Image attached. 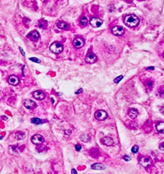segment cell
<instances>
[{
  "label": "cell",
  "instance_id": "cell-25",
  "mask_svg": "<svg viewBox=\"0 0 164 174\" xmlns=\"http://www.w3.org/2000/svg\"><path fill=\"white\" fill-rule=\"evenodd\" d=\"M38 26H39L40 28H41V29H44V28H46V26H47V23H46V21L42 20V21H40V22H39V24H38Z\"/></svg>",
  "mask_w": 164,
  "mask_h": 174
},
{
  "label": "cell",
  "instance_id": "cell-7",
  "mask_svg": "<svg viewBox=\"0 0 164 174\" xmlns=\"http://www.w3.org/2000/svg\"><path fill=\"white\" fill-rule=\"evenodd\" d=\"M111 32L112 33L116 35V36H121L123 34H124L125 31H124V29L121 27V26H115L112 29H111Z\"/></svg>",
  "mask_w": 164,
  "mask_h": 174
},
{
  "label": "cell",
  "instance_id": "cell-32",
  "mask_svg": "<svg viewBox=\"0 0 164 174\" xmlns=\"http://www.w3.org/2000/svg\"><path fill=\"white\" fill-rule=\"evenodd\" d=\"M72 174H77V171L74 169H72Z\"/></svg>",
  "mask_w": 164,
  "mask_h": 174
},
{
  "label": "cell",
  "instance_id": "cell-29",
  "mask_svg": "<svg viewBox=\"0 0 164 174\" xmlns=\"http://www.w3.org/2000/svg\"><path fill=\"white\" fill-rule=\"evenodd\" d=\"M75 149H76L77 151H80V150H82V146L79 144H77V145H75Z\"/></svg>",
  "mask_w": 164,
  "mask_h": 174
},
{
  "label": "cell",
  "instance_id": "cell-16",
  "mask_svg": "<svg viewBox=\"0 0 164 174\" xmlns=\"http://www.w3.org/2000/svg\"><path fill=\"white\" fill-rule=\"evenodd\" d=\"M105 166L102 164H99V163H96L91 165V169L94 170H104L105 169Z\"/></svg>",
  "mask_w": 164,
  "mask_h": 174
},
{
  "label": "cell",
  "instance_id": "cell-2",
  "mask_svg": "<svg viewBox=\"0 0 164 174\" xmlns=\"http://www.w3.org/2000/svg\"><path fill=\"white\" fill-rule=\"evenodd\" d=\"M50 50L54 53H60L63 51V45L59 42H54L50 46Z\"/></svg>",
  "mask_w": 164,
  "mask_h": 174
},
{
  "label": "cell",
  "instance_id": "cell-33",
  "mask_svg": "<svg viewBox=\"0 0 164 174\" xmlns=\"http://www.w3.org/2000/svg\"><path fill=\"white\" fill-rule=\"evenodd\" d=\"M160 111H161V112L162 114H164V106L161 107V109H160Z\"/></svg>",
  "mask_w": 164,
  "mask_h": 174
},
{
  "label": "cell",
  "instance_id": "cell-6",
  "mask_svg": "<svg viewBox=\"0 0 164 174\" xmlns=\"http://www.w3.org/2000/svg\"><path fill=\"white\" fill-rule=\"evenodd\" d=\"M23 104H24L25 107L27 109H29V110L34 109L37 107L36 102L33 101H32V100H30V99H25L23 101Z\"/></svg>",
  "mask_w": 164,
  "mask_h": 174
},
{
  "label": "cell",
  "instance_id": "cell-1",
  "mask_svg": "<svg viewBox=\"0 0 164 174\" xmlns=\"http://www.w3.org/2000/svg\"><path fill=\"white\" fill-rule=\"evenodd\" d=\"M124 23L127 26H128L130 28H135L139 24L140 19L135 15H128L125 17Z\"/></svg>",
  "mask_w": 164,
  "mask_h": 174
},
{
  "label": "cell",
  "instance_id": "cell-38",
  "mask_svg": "<svg viewBox=\"0 0 164 174\" xmlns=\"http://www.w3.org/2000/svg\"></svg>",
  "mask_w": 164,
  "mask_h": 174
},
{
  "label": "cell",
  "instance_id": "cell-4",
  "mask_svg": "<svg viewBox=\"0 0 164 174\" xmlns=\"http://www.w3.org/2000/svg\"><path fill=\"white\" fill-rule=\"evenodd\" d=\"M90 25H91L93 28H100L102 25V20L100 19L99 18L94 17L90 21Z\"/></svg>",
  "mask_w": 164,
  "mask_h": 174
},
{
  "label": "cell",
  "instance_id": "cell-23",
  "mask_svg": "<svg viewBox=\"0 0 164 174\" xmlns=\"http://www.w3.org/2000/svg\"><path fill=\"white\" fill-rule=\"evenodd\" d=\"M31 122H32V123H33V124H37V125H38V124H41L42 121H41V119H39V118L34 117V118H32V119H31Z\"/></svg>",
  "mask_w": 164,
  "mask_h": 174
},
{
  "label": "cell",
  "instance_id": "cell-27",
  "mask_svg": "<svg viewBox=\"0 0 164 174\" xmlns=\"http://www.w3.org/2000/svg\"><path fill=\"white\" fill-rule=\"evenodd\" d=\"M123 77L122 75H120L119 77H117L116 78H115L114 80V83H116V84H117V83H119L121 81V79H123Z\"/></svg>",
  "mask_w": 164,
  "mask_h": 174
},
{
  "label": "cell",
  "instance_id": "cell-37",
  "mask_svg": "<svg viewBox=\"0 0 164 174\" xmlns=\"http://www.w3.org/2000/svg\"><path fill=\"white\" fill-rule=\"evenodd\" d=\"M51 101H52V102H53V103H54V101H53V98H51Z\"/></svg>",
  "mask_w": 164,
  "mask_h": 174
},
{
  "label": "cell",
  "instance_id": "cell-5",
  "mask_svg": "<svg viewBox=\"0 0 164 174\" xmlns=\"http://www.w3.org/2000/svg\"><path fill=\"white\" fill-rule=\"evenodd\" d=\"M32 142L34 145H40L44 141V138L42 135H34L32 137Z\"/></svg>",
  "mask_w": 164,
  "mask_h": 174
},
{
  "label": "cell",
  "instance_id": "cell-35",
  "mask_svg": "<svg viewBox=\"0 0 164 174\" xmlns=\"http://www.w3.org/2000/svg\"><path fill=\"white\" fill-rule=\"evenodd\" d=\"M82 88H80V89H79L78 90V91L76 92V94H78V93H82Z\"/></svg>",
  "mask_w": 164,
  "mask_h": 174
},
{
  "label": "cell",
  "instance_id": "cell-22",
  "mask_svg": "<svg viewBox=\"0 0 164 174\" xmlns=\"http://www.w3.org/2000/svg\"><path fill=\"white\" fill-rule=\"evenodd\" d=\"M80 139H81V140L83 141V142L87 143V142H88V141L90 140L91 138H90V136H89L88 135H86V134H84V135H81Z\"/></svg>",
  "mask_w": 164,
  "mask_h": 174
},
{
  "label": "cell",
  "instance_id": "cell-10",
  "mask_svg": "<svg viewBox=\"0 0 164 174\" xmlns=\"http://www.w3.org/2000/svg\"><path fill=\"white\" fill-rule=\"evenodd\" d=\"M140 164L142 165V166H144V167H147V166H149L150 165H151L152 161H151V160H150V158H149V157H142V158L140 160Z\"/></svg>",
  "mask_w": 164,
  "mask_h": 174
},
{
  "label": "cell",
  "instance_id": "cell-3",
  "mask_svg": "<svg viewBox=\"0 0 164 174\" xmlns=\"http://www.w3.org/2000/svg\"><path fill=\"white\" fill-rule=\"evenodd\" d=\"M107 113L106 112L100 110H97V111L95 113V117L96 119H97L99 121H103L105 119H106L107 118Z\"/></svg>",
  "mask_w": 164,
  "mask_h": 174
},
{
  "label": "cell",
  "instance_id": "cell-36",
  "mask_svg": "<svg viewBox=\"0 0 164 174\" xmlns=\"http://www.w3.org/2000/svg\"><path fill=\"white\" fill-rule=\"evenodd\" d=\"M147 70H154V67H149V68H147Z\"/></svg>",
  "mask_w": 164,
  "mask_h": 174
},
{
  "label": "cell",
  "instance_id": "cell-21",
  "mask_svg": "<svg viewBox=\"0 0 164 174\" xmlns=\"http://www.w3.org/2000/svg\"><path fill=\"white\" fill-rule=\"evenodd\" d=\"M145 85L147 87V88H151L153 86H154V82L151 80V79H149L146 81L145 82Z\"/></svg>",
  "mask_w": 164,
  "mask_h": 174
},
{
  "label": "cell",
  "instance_id": "cell-15",
  "mask_svg": "<svg viewBox=\"0 0 164 174\" xmlns=\"http://www.w3.org/2000/svg\"><path fill=\"white\" fill-rule=\"evenodd\" d=\"M138 115V111L134 109V108H131L128 111V116H130L131 119H135Z\"/></svg>",
  "mask_w": 164,
  "mask_h": 174
},
{
  "label": "cell",
  "instance_id": "cell-20",
  "mask_svg": "<svg viewBox=\"0 0 164 174\" xmlns=\"http://www.w3.org/2000/svg\"><path fill=\"white\" fill-rule=\"evenodd\" d=\"M80 24L83 27L86 26L88 24V19H87L86 17H82L80 18Z\"/></svg>",
  "mask_w": 164,
  "mask_h": 174
},
{
  "label": "cell",
  "instance_id": "cell-18",
  "mask_svg": "<svg viewBox=\"0 0 164 174\" xmlns=\"http://www.w3.org/2000/svg\"><path fill=\"white\" fill-rule=\"evenodd\" d=\"M15 138L17 140H20L24 139L25 137V135L24 133L22 132V131H17L15 133Z\"/></svg>",
  "mask_w": 164,
  "mask_h": 174
},
{
  "label": "cell",
  "instance_id": "cell-17",
  "mask_svg": "<svg viewBox=\"0 0 164 174\" xmlns=\"http://www.w3.org/2000/svg\"><path fill=\"white\" fill-rule=\"evenodd\" d=\"M57 27H58L59 29H67L69 28V25L65 23V22H63V21H60L57 23Z\"/></svg>",
  "mask_w": 164,
  "mask_h": 174
},
{
  "label": "cell",
  "instance_id": "cell-8",
  "mask_svg": "<svg viewBox=\"0 0 164 174\" xmlns=\"http://www.w3.org/2000/svg\"><path fill=\"white\" fill-rule=\"evenodd\" d=\"M84 40L81 38V37H78V38H76L73 41V45L75 48H82L83 46L84 45Z\"/></svg>",
  "mask_w": 164,
  "mask_h": 174
},
{
  "label": "cell",
  "instance_id": "cell-13",
  "mask_svg": "<svg viewBox=\"0 0 164 174\" xmlns=\"http://www.w3.org/2000/svg\"><path fill=\"white\" fill-rule=\"evenodd\" d=\"M27 37L30 39L31 41H37L39 38V32L37 31H32L28 34Z\"/></svg>",
  "mask_w": 164,
  "mask_h": 174
},
{
  "label": "cell",
  "instance_id": "cell-14",
  "mask_svg": "<svg viewBox=\"0 0 164 174\" xmlns=\"http://www.w3.org/2000/svg\"><path fill=\"white\" fill-rule=\"evenodd\" d=\"M101 141L104 145L107 146H111L114 145V140L110 137H104Z\"/></svg>",
  "mask_w": 164,
  "mask_h": 174
},
{
  "label": "cell",
  "instance_id": "cell-19",
  "mask_svg": "<svg viewBox=\"0 0 164 174\" xmlns=\"http://www.w3.org/2000/svg\"><path fill=\"white\" fill-rule=\"evenodd\" d=\"M156 130L161 133H164V122H160L156 125Z\"/></svg>",
  "mask_w": 164,
  "mask_h": 174
},
{
  "label": "cell",
  "instance_id": "cell-31",
  "mask_svg": "<svg viewBox=\"0 0 164 174\" xmlns=\"http://www.w3.org/2000/svg\"><path fill=\"white\" fill-rule=\"evenodd\" d=\"M159 149L162 151H164V143H162L159 146Z\"/></svg>",
  "mask_w": 164,
  "mask_h": 174
},
{
  "label": "cell",
  "instance_id": "cell-9",
  "mask_svg": "<svg viewBox=\"0 0 164 174\" xmlns=\"http://www.w3.org/2000/svg\"><path fill=\"white\" fill-rule=\"evenodd\" d=\"M33 96L35 99L39 100V101H42L45 98V93L42 91H35L33 92Z\"/></svg>",
  "mask_w": 164,
  "mask_h": 174
},
{
  "label": "cell",
  "instance_id": "cell-11",
  "mask_svg": "<svg viewBox=\"0 0 164 174\" xmlns=\"http://www.w3.org/2000/svg\"><path fill=\"white\" fill-rule=\"evenodd\" d=\"M97 56L93 53H89L86 57V61L88 63H95L97 61Z\"/></svg>",
  "mask_w": 164,
  "mask_h": 174
},
{
  "label": "cell",
  "instance_id": "cell-26",
  "mask_svg": "<svg viewBox=\"0 0 164 174\" xmlns=\"http://www.w3.org/2000/svg\"><path fill=\"white\" fill-rule=\"evenodd\" d=\"M138 150H139V147H138L137 145H135V146H133V147H132V149H131L132 152H133V153H135V154L138 152Z\"/></svg>",
  "mask_w": 164,
  "mask_h": 174
},
{
  "label": "cell",
  "instance_id": "cell-30",
  "mask_svg": "<svg viewBox=\"0 0 164 174\" xmlns=\"http://www.w3.org/2000/svg\"><path fill=\"white\" fill-rule=\"evenodd\" d=\"M123 160H125V161H130L131 159H130V157H129V156H128V155H125L124 157H123Z\"/></svg>",
  "mask_w": 164,
  "mask_h": 174
},
{
  "label": "cell",
  "instance_id": "cell-12",
  "mask_svg": "<svg viewBox=\"0 0 164 174\" xmlns=\"http://www.w3.org/2000/svg\"><path fill=\"white\" fill-rule=\"evenodd\" d=\"M9 83L11 85L13 86H17L20 83L19 78L17 76L15 75H11L9 77Z\"/></svg>",
  "mask_w": 164,
  "mask_h": 174
},
{
  "label": "cell",
  "instance_id": "cell-34",
  "mask_svg": "<svg viewBox=\"0 0 164 174\" xmlns=\"http://www.w3.org/2000/svg\"><path fill=\"white\" fill-rule=\"evenodd\" d=\"M20 52H21V53L23 54V56H25V53H24L23 50V49H22L21 48H20Z\"/></svg>",
  "mask_w": 164,
  "mask_h": 174
},
{
  "label": "cell",
  "instance_id": "cell-24",
  "mask_svg": "<svg viewBox=\"0 0 164 174\" xmlns=\"http://www.w3.org/2000/svg\"><path fill=\"white\" fill-rule=\"evenodd\" d=\"M157 95H158L159 97L164 98V87H161V88H160L159 89H158Z\"/></svg>",
  "mask_w": 164,
  "mask_h": 174
},
{
  "label": "cell",
  "instance_id": "cell-28",
  "mask_svg": "<svg viewBox=\"0 0 164 174\" xmlns=\"http://www.w3.org/2000/svg\"><path fill=\"white\" fill-rule=\"evenodd\" d=\"M29 60H32V61H33V62H34V63H39L40 62H41V60L37 58H29Z\"/></svg>",
  "mask_w": 164,
  "mask_h": 174
}]
</instances>
